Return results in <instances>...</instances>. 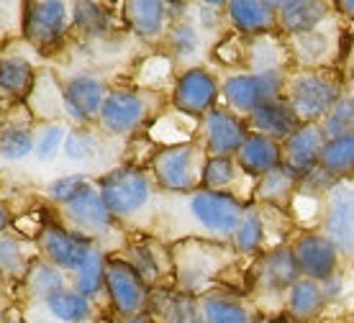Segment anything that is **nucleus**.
<instances>
[{
    "label": "nucleus",
    "mask_w": 354,
    "mask_h": 323,
    "mask_svg": "<svg viewBox=\"0 0 354 323\" xmlns=\"http://www.w3.org/2000/svg\"><path fill=\"white\" fill-rule=\"evenodd\" d=\"M162 95L151 88H113L97 116V126L106 136L129 139L151 126L160 116Z\"/></svg>",
    "instance_id": "f257e3e1"
},
{
    "label": "nucleus",
    "mask_w": 354,
    "mask_h": 323,
    "mask_svg": "<svg viewBox=\"0 0 354 323\" xmlns=\"http://www.w3.org/2000/svg\"><path fill=\"white\" fill-rule=\"evenodd\" d=\"M183 198V213L198 231V239L208 241H229L247 205L234 192H213V190H195Z\"/></svg>",
    "instance_id": "f03ea898"
},
{
    "label": "nucleus",
    "mask_w": 354,
    "mask_h": 323,
    "mask_svg": "<svg viewBox=\"0 0 354 323\" xmlns=\"http://www.w3.org/2000/svg\"><path fill=\"white\" fill-rule=\"evenodd\" d=\"M205 162L208 151L203 144H175V147H162L149 165V175L154 177V185L169 195H190L201 190L203 185Z\"/></svg>",
    "instance_id": "7ed1b4c3"
},
{
    "label": "nucleus",
    "mask_w": 354,
    "mask_h": 323,
    "mask_svg": "<svg viewBox=\"0 0 354 323\" xmlns=\"http://www.w3.org/2000/svg\"><path fill=\"white\" fill-rule=\"evenodd\" d=\"M229 262V252L221 241L208 239H185L172 246V270L177 275V288L185 295L201 297L216 275Z\"/></svg>",
    "instance_id": "20e7f679"
},
{
    "label": "nucleus",
    "mask_w": 354,
    "mask_h": 323,
    "mask_svg": "<svg viewBox=\"0 0 354 323\" xmlns=\"http://www.w3.org/2000/svg\"><path fill=\"white\" fill-rule=\"evenodd\" d=\"M344 98L342 82L331 70H298L288 75L285 100L303 123H321Z\"/></svg>",
    "instance_id": "39448f33"
},
{
    "label": "nucleus",
    "mask_w": 354,
    "mask_h": 323,
    "mask_svg": "<svg viewBox=\"0 0 354 323\" xmlns=\"http://www.w3.org/2000/svg\"><path fill=\"white\" fill-rule=\"evenodd\" d=\"M72 34V3L31 0L21 8V36L39 54L59 52Z\"/></svg>",
    "instance_id": "423d86ee"
},
{
    "label": "nucleus",
    "mask_w": 354,
    "mask_h": 323,
    "mask_svg": "<svg viewBox=\"0 0 354 323\" xmlns=\"http://www.w3.org/2000/svg\"><path fill=\"white\" fill-rule=\"evenodd\" d=\"M100 198L115 221H126L144 210L154 198V177L142 167L121 165L95 180Z\"/></svg>",
    "instance_id": "0eeeda50"
},
{
    "label": "nucleus",
    "mask_w": 354,
    "mask_h": 323,
    "mask_svg": "<svg viewBox=\"0 0 354 323\" xmlns=\"http://www.w3.org/2000/svg\"><path fill=\"white\" fill-rule=\"evenodd\" d=\"M288 75H290L288 70L234 72L221 82V95L226 100V108L241 118H247L259 105L285 98Z\"/></svg>",
    "instance_id": "6e6552de"
},
{
    "label": "nucleus",
    "mask_w": 354,
    "mask_h": 323,
    "mask_svg": "<svg viewBox=\"0 0 354 323\" xmlns=\"http://www.w3.org/2000/svg\"><path fill=\"white\" fill-rule=\"evenodd\" d=\"M95 246L97 241L67 228L62 221L44 223V226L39 228V241H36L39 257H44L46 262L59 267L64 275H75V272L80 270Z\"/></svg>",
    "instance_id": "1a4fd4ad"
},
{
    "label": "nucleus",
    "mask_w": 354,
    "mask_h": 323,
    "mask_svg": "<svg viewBox=\"0 0 354 323\" xmlns=\"http://www.w3.org/2000/svg\"><path fill=\"white\" fill-rule=\"evenodd\" d=\"M106 293L113 311L121 318L147 313V308H149V285L124 257H108Z\"/></svg>",
    "instance_id": "9d476101"
},
{
    "label": "nucleus",
    "mask_w": 354,
    "mask_h": 323,
    "mask_svg": "<svg viewBox=\"0 0 354 323\" xmlns=\"http://www.w3.org/2000/svg\"><path fill=\"white\" fill-rule=\"evenodd\" d=\"M221 95V82L216 80L211 70L205 67H187L177 75L172 85V108L177 113L190 116V118H205L213 108H218Z\"/></svg>",
    "instance_id": "9b49d317"
},
{
    "label": "nucleus",
    "mask_w": 354,
    "mask_h": 323,
    "mask_svg": "<svg viewBox=\"0 0 354 323\" xmlns=\"http://www.w3.org/2000/svg\"><path fill=\"white\" fill-rule=\"evenodd\" d=\"M321 234L334 241L342 257L354 259V175L337 180V185L328 190Z\"/></svg>",
    "instance_id": "f8f14e48"
},
{
    "label": "nucleus",
    "mask_w": 354,
    "mask_h": 323,
    "mask_svg": "<svg viewBox=\"0 0 354 323\" xmlns=\"http://www.w3.org/2000/svg\"><path fill=\"white\" fill-rule=\"evenodd\" d=\"M108 93L111 90L106 88V82L93 72L72 75L59 85L62 108L75 126H90L93 121L97 123V116H100Z\"/></svg>",
    "instance_id": "ddd939ff"
},
{
    "label": "nucleus",
    "mask_w": 354,
    "mask_h": 323,
    "mask_svg": "<svg viewBox=\"0 0 354 323\" xmlns=\"http://www.w3.org/2000/svg\"><path fill=\"white\" fill-rule=\"evenodd\" d=\"M247 136V118L229 108H213L205 118H201V144L208 157H236Z\"/></svg>",
    "instance_id": "4468645a"
},
{
    "label": "nucleus",
    "mask_w": 354,
    "mask_h": 323,
    "mask_svg": "<svg viewBox=\"0 0 354 323\" xmlns=\"http://www.w3.org/2000/svg\"><path fill=\"white\" fill-rule=\"evenodd\" d=\"M290 246L303 277L316 279V282H326V279L337 277L342 254L326 234L306 231V234L295 236V241Z\"/></svg>",
    "instance_id": "2eb2a0df"
},
{
    "label": "nucleus",
    "mask_w": 354,
    "mask_h": 323,
    "mask_svg": "<svg viewBox=\"0 0 354 323\" xmlns=\"http://www.w3.org/2000/svg\"><path fill=\"white\" fill-rule=\"evenodd\" d=\"M62 223L77 234L88 236L93 241L100 244L103 236H111L115 228V219L111 216V210L106 208V203L100 198L97 183L90 187L88 192H82L80 198L70 205L62 208Z\"/></svg>",
    "instance_id": "dca6fc26"
},
{
    "label": "nucleus",
    "mask_w": 354,
    "mask_h": 323,
    "mask_svg": "<svg viewBox=\"0 0 354 323\" xmlns=\"http://www.w3.org/2000/svg\"><path fill=\"white\" fill-rule=\"evenodd\" d=\"M226 16L231 28L241 36H270L277 26V0H229Z\"/></svg>",
    "instance_id": "f3484780"
},
{
    "label": "nucleus",
    "mask_w": 354,
    "mask_h": 323,
    "mask_svg": "<svg viewBox=\"0 0 354 323\" xmlns=\"http://www.w3.org/2000/svg\"><path fill=\"white\" fill-rule=\"evenodd\" d=\"M118 13H121L124 26L144 41H160L172 26L167 3H162V0H129L121 6Z\"/></svg>",
    "instance_id": "a211bd4d"
},
{
    "label": "nucleus",
    "mask_w": 354,
    "mask_h": 323,
    "mask_svg": "<svg viewBox=\"0 0 354 323\" xmlns=\"http://www.w3.org/2000/svg\"><path fill=\"white\" fill-rule=\"evenodd\" d=\"M326 141L321 123H303L298 131L283 141V165L295 169L301 177L308 175L310 169L319 167Z\"/></svg>",
    "instance_id": "6ab92c4d"
},
{
    "label": "nucleus",
    "mask_w": 354,
    "mask_h": 323,
    "mask_svg": "<svg viewBox=\"0 0 354 323\" xmlns=\"http://www.w3.org/2000/svg\"><path fill=\"white\" fill-rule=\"evenodd\" d=\"M301 267L292 254V246H274L267 254H262L257 267V282L259 288L267 293H285L301 279Z\"/></svg>",
    "instance_id": "aec40b11"
},
{
    "label": "nucleus",
    "mask_w": 354,
    "mask_h": 323,
    "mask_svg": "<svg viewBox=\"0 0 354 323\" xmlns=\"http://www.w3.org/2000/svg\"><path fill=\"white\" fill-rule=\"evenodd\" d=\"M249 133H262L267 139H274L283 144L290 133H295L303 126L298 113L290 108V103L280 98V100H270V103L259 105L254 113L247 116Z\"/></svg>",
    "instance_id": "412c9836"
},
{
    "label": "nucleus",
    "mask_w": 354,
    "mask_h": 323,
    "mask_svg": "<svg viewBox=\"0 0 354 323\" xmlns=\"http://www.w3.org/2000/svg\"><path fill=\"white\" fill-rule=\"evenodd\" d=\"M331 6L321 0H277V26L288 36H303L324 26Z\"/></svg>",
    "instance_id": "4be33fe9"
},
{
    "label": "nucleus",
    "mask_w": 354,
    "mask_h": 323,
    "mask_svg": "<svg viewBox=\"0 0 354 323\" xmlns=\"http://www.w3.org/2000/svg\"><path fill=\"white\" fill-rule=\"evenodd\" d=\"M236 162L249 177L259 180L267 172L283 167V144L274 139H267L262 133H249L244 147L236 154Z\"/></svg>",
    "instance_id": "5701e85b"
},
{
    "label": "nucleus",
    "mask_w": 354,
    "mask_h": 323,
    "mask_svg": "<svg viewBox=\"0 0 354 323\" xmlns=\"http://www.w3.org/2000/svg\"><path fill=\"white\" fill-rule=\"evenodd\" d=\"M36 90V70L24 54H0V93L10 100H28Z\"/></svg>",
    "instance_id": "b1692460"
},
{
    "label": "nucleus",
    "mask_w": 354,
    "mask_h": 323,
    "mask_svg": "<svg viewBox=\"0 0 354 323\" xmlns=\"http://www.w3.org/2000/svg\"><path fill=\"white\" fill-rule=\"evenodd\" d=\"M115 28V10L103 3H72V34L97 41L113 34Z\"/></svg>",
    "instance_id": "393cba45"
},
{
    "label": "nucleus",
    "mask_w": 354,
    "mask_h": 323,
    "mask_svg": "<svg viewBox=\"0 0 354 323\" xmlns=\"http://www.w3.org/2000/svg\"><path fill=\"white\" fill-rule=\"evenodd\" d=\"M203 323H257V313L241 297L223 293H205L198 297Z\"/></svg>",
    "instance_id": "a878e982"
},
{
    "label": "nucleus",
    "mask_w": 354,
    "mask_h": 323,
    "mask_svg": "<svg viewBox=\"0 0 354 323\" xmlns=\"http://www.w3.org/2000/svg\"><path fill=\"white\" fill-rule=\"evenodd\" d=\"M36 151V131L31 118L6 116L0 123V157L6 162H21Z\"/></svg>",
    "instance_id": "bb28decb"
},
{
    "label": "nucleus",
    "mask_w": 354,
    "mask_h": 323,
    "mask_svg": "<svg viewBox=\"0 0 354 323\" xmlns=\"http://www.w3.org/2000/svg\"><path fill=\"white\" fill-rule=\"evenodd\" d=\"M67 275L59 267H54L52 262H46L44 257H36L34 264L28 267L26 279H24V290H26L28 300H36L44 306L49 297H54L57 293L67 290Z\"/></svg>",
    "instance_id": "cd10ccee"
},
{
    "label": "nucleus",
    "mask_w": 354,
    "mask_h": 323,
    "mask_svg": "<svg viewBox=\"0 0 354 323\" xmlns=\"http://www.w3.org/2000/svg\"><path fill=\"white\" fill-rule=\"evenodd\" d=\"M298 185H301V175L283 165L272 172H267L265 177H259L257 187H254V198L265 205L285 208V205H290L292 195L298 192Z\"/></svg>",
    "instance_id": "c85d7f7f"
},
{
    "label": "nucleus",
    "mask_w": 354,
    "mask_h": 323,
    "mask_svg": "<svg viewBox=\"0 0 354 323\" xmlns=\"http://www.w3.org/2000/svg\"><path fill=\"white\" fill-rule=\"evenodd\" d=\"M326 290L324 282L301 277L290 290H288V313L295 321H310L324 311L326 306Z\"/></svg>",
    "instance_id": "c756f323"
},
{
    "label": "nucleus",
    "mask_w": 354,
    "mask_h": 323,
    "mask_svg": "<svg viewBox=\"0 0 354 323\" xmlns=\"http://www.w3.org/2000/svg\"><path fill=\"white\" fill-rule=\"evenodd\" d=\"M44 311L57 323H90L95 318V300L80 295L77 290H62L44 303Z\"/></svg>",
    "instance_id": "7c9ffc66"
},
{
    "label": "nucleus",
    "mask_w": 354,
    "mask_h": 323,
    "mask_svg": "<svg viewBox=\"0 0 354 323\" xmlns=\"http://www.w3.org/2000/svg\"><path fill=\"white\" fill-rule=\"evenodd\" d=\"M288 52L303 64V70H324V64L331 59L334 44L321 28L303 36H290Z\"/></svg>",
    "instance_id": "2f4dec72"
},
{
    "label": "nucleus",
    "mask_w": 354,
    "mask_h": 323,
    "mask_svg": "<svg viewBox=\"0 0 354 323\" xmlns=\"http://www.w3.org/2000/svg\"><path fill=\"white\" fill-rule=\"evenodd\" d=\"M106 267H108V254L103 252V246L97 244L93 249V254L85 259V264L72 275L70 288L77 290L80 295L90 297V300H95L106 290Z\"/></svg>",
    "instance_id": "473e14b6"
},
{
    "label": "nucleus",
    "mask_w": 354,
    "mask_h": 323,
    "mask_svg": "<svg viewBox=\"0 0 354 323\" xmlns=\"http://www.w3.org/2000/svg\"><path fill=\"white\" fill-rule=\"evenodd\" d=\"M167 41V52L175 62H190L201 54V46H203V31L201 26L190 21V18H183L172 24L165 36Z\"/></svg>",
    "instance_id": "72a5a7b5"
},
{
    "label": "nucleus",
    "mask_w": 354,
    "mask_h": 323,
    "mask_svg": "<svg viewBox=\"0 0 354 323\" xmlns=\"http://www.w3.org/2000/svg\"><path fill=\"white\" fill-rule=\"evenodd\" d=\"M36 257L28 254V246L24 239L13 236L10 231L0 234V275L8 279H26L28 267L34 264Z\"/></svg>",
    "instance_id": "f704fd0d"
},
{
    "label": "nucleus",
    "mask_w": 354,
    "mask_h": 323,
    "mask_svg": "<svg viewBox=\"0 0 354 323\" xmlns=\"http://www.w3.org/2000/svg\"><path fill=\"white\" fill-rule=\"evenodd\" d=\"M262 244H265V223H262V213H259L257 205H247L244 216H241L239 226L231 236V246L236 254H244V257H254V254L262 252Z\"/></svg>",
    "instance_id": "c9c22d12"
},
{
    "label": "nucleus",
    "mask_w": 354,
    "mask_h": 323,
    "mask_svg": "<svg viewBox=\"0 0 354 323\" xmlns=\"http://www.w3.org/2000/svg\"><path fill=\"white\" fill-rule=\"evenodd\" d=\"M321 169H326L331 177H349L354 175V133L339 136V139H328L324 151H321Z\"/></svg>",
    "instance_id": "e433bc0d"
},
{
    "label": "nucleus",
    "mask_w": 354,
    "mask_h": 323,
    "mask_svg": "<svg viewBox=\"0 0 354 323\" xmlns=\"http://www.w3.org/2000/svg\"><path fill=\"white\" fill-rule=\"evenodd\" d=\"M241 177H249V175L239 167L236 157H208L201 190L229 192L234 185L239 183Z\"/></svg>",
    "instance_id": "4c0bfd02"
},
{
    "label": "nucleus",
    "mask_w": 354,
    "mask_h": 323,
    "mask_svg": "<svg viewBox=\"0 0 354 323\" xmlns=\"http://www.w3.org/2000/svg\"><path fill=\"white\" fill-rule=\"evenodd\" d=\"M162 308L149 311L154 321L162 318L165 323H203L201 318V308H198V297L185 295V293H162Z\"/></svg>",
    "instance_id": "58836bf2"
},
{
    "label": "nucleus",
    "mask_w": 354,
    "mask_h": 323,
    "mask_svg": "<svg viewBox=\"0 0 354 323\" xmlns=\"http://www.w3.org/2000/svg\"><path fill=\"white\" fill-rule=\"evenodd\" d=\"M103 136L93 131L90 126H72L67 139H64V157L72 162H90L100 154Z\"/></svg>",
    "instance_id": "ea45409f"
},
{
    "label": "nucleus",
    "mask_w": 354,
    "mask_h": 323,
    "mask_svg": "<svg viewBox=\"0 0 354 323\" xmlns=\"http://www.w3.org/2000/svg\"><path fill=\"white\" fill-rule=\"evenodd\" d=\"M93 185H95V180L88 177L85 172L62 175V177H57V180H52V183L46 185V198H49L52 203H57L59 208H64V205H70V203L77 201L82 192H88Z\"/></svg>",
    "instance_id": "a19ab883"
},
{
    "label": "nucleus",
    "mask_w": 354,
    "mask_h": 323,
    "mask_svg": "<svg viewBox=\"0 0 354 323\" xmlns=\"http://www.w3.org/2000/svg\"><path fill=\"white\" fill-rule=\"evenodd\" d=\"M124 259L142 275L147 285H151V282H157V279L162 277V254L157 252V246L149 244V241L131 244L126 249Z\"/></svg>",
    "instance_id": "79ce46f5"
},
{
    "label": "nucleus",
    "mask_w": 354,
    "mask_h": 323,
    "mask_svg": "<svg viewBox=\"0 0 354 323\" xmlns=\"http://www.w3.org/2000/svg\"><path fill=\"white\" fill-rule=\"evenodd\" d=\"M321 129L326 133V139H339V136L354 133V98L352 95L342 98L331 108V113L321 121Z\"/></svg>",
    "instance_id": "37998d69"
},
{
    "label": "nucleus",
    "mask_w": 354,
    "mask_h": 323,
    "mask_svg": "<svg viewBox=\"0 0 354 323\" xmlns=\"http://www.w3.org/2000/svg\"><path fill=\"white\" fill-rule=\"evenodd\" d=\"M70 129L62 123H44L39 131H36V157L41 162H52L59 151L64 149V139H67Z\"/></svg>",
    "instance_id": "c03bdc74"
},
{
    "label": "nucleus",
    "mask_w": 354,
    "mask_h": 323,
    "mask_svg": "<svg viewBox=\"0 0 354 323\" xmlns=\"http://www.w3.org/2000/svg\"><path fill=\"white\" fill-rule=\"evenodd\" d=\"M195 10H198V26L203 34H216L223 28V24H229L226 3H198Z\"/></svg>",
    "instance_id": "a18cd8bd"
},
{
    "label": "nucleus",
    "mask_w": 354,
    "mask_h": 323,
    "mask_svg": "<svg viewBox=\"0 0 354 323\" xmlns=\"http://www.w3.org/2000/svg\"><path fill=\"white\" fill-rule=\"evenodd\" d=\"M10 219H13V216H10V208L0 201V234H6L10 228Z\"/></svg>",
    "instance_id": "49530a36"
},
{
    "label": "nucleus",
    "mask_w": 354,
    "mask_h": 323,
    "mask_svg": "<svg viewBox=\"0 0 354 323\" xmlns=\"http://www.w3.org/2000/svg\"><path fill=\"white\" fill-rule=\"evenodd\" d=\"M334 8L339 13H344V16L354 18V0H339V3H334Z\"/></svg>",
    "instance_id": "de8ad7c7"
},
{
    "label": "nucleus",
    "mask_w": 354,
    "mask_h": 323,
    "mask_svg": "<svg viewBox=\"0 0 354 323\" xmlns=\"http://www.w3.org/2000/svg\"><path fill=\"white\" fill-rule=\"evenodd\" d=\"M121 323H157V321H154V315L147 311V313H139V315H131V318H124Z\"/></svg>",
    "instance_id": "09e8293b"
},
{
    "label": "nucleus",
    "mask_w": 354,
    "mask_h": 323,
    "mask_svg": "<svg viewBox=\"0 0 354 323\" xmlns=\"http://www.w3.org/2000/svg\"><path fill=\"white\" fill-rule=\"evenodd\" d=\"M6 323H26V321H24L18 313H8V321H6Z\"/></svg>",
    "instance_id": "8fccbe9b"
},
{
    "label": "nucleus",
    "mask_w": 354,
    "mask_h": 323,
    "mask_svg": "<svg viewBox=\"0 0 354 323\" xmlns=\"http://www.w3.org/2000/svg\"><path fill=\"white\" fill-rule=\"evenodd\" d=\"M6 121V105H3V100H0V123Z\"/></svg>",
    "instance_id": "3c124183"
},
{
    "label": "nucleus",
    "mask_w": 354,
    "mask_h": 323,
    "mask_svg": "<svg viewBox=\"0 0 354 323\" xmlns=\"http://www.w3.org/2000/svg\"><path fill=\"white\" fill-rule=\"evenodd\" d=\"M6 321H8V313H6L3 308H0V323H6Z\"/></svg>",
    "instance_id": "603ef678"
},
{
    "label": "nucleus",
    "mask_w": 354,
    "mask_h": 323,
    "mask_svg": "<svg viewBox=\"0 0 354 323\" xmlns=\"http://www.w3.org/2000/svg\"><path fill=\"white\" fill-rule=\"evenodd\" d=\"M257 323H280V321H270V318H259Z\"/></svg>",
    "instance_id": "864d4df0"
}]
</instances>
